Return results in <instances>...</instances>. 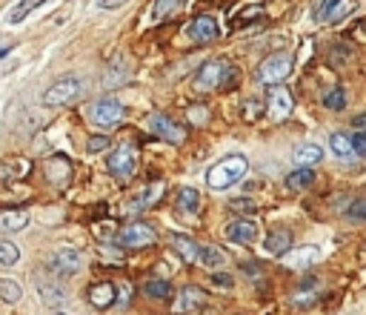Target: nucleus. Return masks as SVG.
I'll list each match as a JSON object with an SVG mask.
<instances>
[{
    "mask_svg": "<svg viewBox=\"0 0 366 315\" xmlns=\"http://www.w3.org/2000/svg\"><path fill=\"white\" fill-rule=\"evenodd\" d=\"M249 164L244 155H227L221 164H215L209 172H206V187L221 192V189H229L232 184H238L244 175H246Z\"/></svg>",
    "mask_w": 366,
    "mask_h": 315,
    "instance_id": "nucleus-1",
    "label": "nucleus"
},
{
    "mask_svg": "<svg viewBox=\"0 0 366 315\" xmlns=\"http://www.w3.org/2000/svg\"><path fill=\"white\" fill-rule=\"evenodd\" d=\"M235 77V66H229L227 60H209L198 77H195V92H215V89H224L229 81Z\"/></svg>",
    "mask_w": 366,
    "mask_h": 315,
    "instance_id": "nucleus-2",
    "label": "nucleus"
},
{
    "mask_svg": "<svg viewBox=\"0 0 366 315\" xmlns=\"http://www.w3.org/2000/svg\"><path fill=\"white\" fill-rule=\"evenodd\" d=\"M81 92H84L81 77L66 74V77H60V81H55V84L46 89V95H43V106H49V109H55V106H66V104L75 101Z\"/></svg>",
    "mask_w": 366,
    "mask_h": 315,
    "instance_id": "nucleus-3",
    "label": "nucleus"
},
{
    "mask_svg": "<svg viewBox=\"0 0 366 315\" xmlns=\"http://www.w3.org/2000/svg\"><path fill=\"white\" fill-rule=\"evenodd\" d=\"M289 72H292V55L278 52V55H269V57L261 63V69H258V81L266 84V87H275V84L286 81Z\"/></svg>",
    "mask_w": 366,
    "mask_h": 315,
    "instance_id": "nucleus-4",
    "label": "nucleus"
},
{
    "mask_svg": "<svg viewBox=\"0 0 366 315\" xmlns=\"http://www.w3.org/2000/svg\"><path fill=\"white\" fill-rule=\"evenodd\" d=\"M123 106L115 101V98H101V101H95L92 106H89V118H92V123L95 126H101V129H115V126H120V121H123Z\"/></svg>",
    "mask_w": 366,
    "mask_h": 315,
    "instance_id": "nucleus-5",
    "label": "nucleus"
},
{
    "mask_svg": "<svg viewBox=\"0 0 366 315\" xmlns=\"http://www.w3.org/2000/svg\"><path fill=\"white\" fill-rule=\"evenodd\" d=\"M118 241L120 247L126 250H143V247H149L155 241V229L149 223H129L120 235H118Z\"/></svg>",
    "mask_w": 366,
    "mask_h": 315,
    "instance_id": "nucleus-6",
    "label": "nucleus"
},
{
    "mask_svg": "<svg viewBox=\"0 0 366 315\" xmlns=\"http://www.w3.org/2000/svg\"><path fill=\"white\" fill-rule=\"evenodd\" d=\"M149 132L158 135L161 140H169V143H183L186 140V129L166 115H152L149 118Z\"/></svg>",
    "mask_w": 366,
    "mask_h": 315,
    "instance_id": "nucleus-7",
    "label": "nucleus"
},
{
    "mask_svg": "<svg viewBox=\"0 0 366 315\" xmlns=\"http://www.w3.org/2000/svg\"><path fill=\"white\" fill-rule=\"evenodd\" d=\"M137 167V152L132 146H118L112 155H109V172L115 178H129Z\"/></svg>",
    "mask_w": 366,
    "mask_h": 315,
    "instance_id": "nucleus-8",
    "label": "nucleus"
},
{
    "mask_svg": "<svg viewBox=\"0 0 366 315\" xmlns=\"http://www.w3.org/2000/svg\"><path fill=\"white\" fill-rule=\"evenodd\" d=\"M266 115H269L275 123L286 121V118L292 115V92L283 89V87H272L269 101H266Z\"/></svg>",
    "mask_w": 366,
    "mask_h": 315,
    "instance_id": "nucleus-9",
    "label": "nucleus"
},
{
    "mask_svg": "<svg viewBox=\"0 0 366 315\" xmlns=\"http://www.w3.org/2000/svg\"><path fill=\"white\" fill-rule=\"evenodd\" d=\"M49 267H52L57 275H75V272H81L84 258H81V253H75V250H57V253L49 258Z\"/></svg>",
    "mask_w": 366,
    "mask_h": 315,
    "instance_id": "nucleus-10",
    "label": "nucleus"
},
{
    "mask_svg": "<svg viewBox=\"0 0 366 315\" xmlns=\"http://www.w3.org/2000/svg\"><path fill=\"white\" fill-rule=\"evenodd\" d=\"M217 35H221V29H217V21L209 18V15L195 18L192 26H189V38H192L195 43H212Z\"/></svg>",
    "mask_w": 366,
    "mask_h": 315,
    "instance_id": "nucleus-11",
    "label": "nucleus"
},
{
    "mask_svg": "<svg viewBox=\"0 0 366 315\" xmlns=\"http://www.w3.org/2000/svg\"><path fill=\"white\" fill-rule=\"evenodd\" d=\"M227 238L229 241H235V244H255L258 241V226H255V221H232L229 226H227Z\"/></svg>",
    "mask_w": 366,
    "mask_h": 315,
    "instance_id": "nucleus-12",
    "label": "nucleus"
},
{
    "mask_svg": "<svg viewBox=\"0 0 366 315\" xmlns=\"http://www.w3.org/2000/svg\"><path fill=\"white\" fill-rule=\"evenodd\" d=\"M89 301H92V306H98V309H109V306L118 301V287H115L112 281L92 284V287H89Z\"/></svg>",
    "mask_w": 366,
    "mask_h": 315,
    "instance_id": "nucleus-13",
    "label": "nucleus"
},
{
    "mask_svg": "<svg viewBox=\"0 0 366 315\" xmlns=\"http://www.w3.org/2000/svg\"><path fill=\"white\" fill-rule=\"evenodd\" d=\"M43 4H49V0H18V4L6 12V18H4V23L6 26H18V23H23L35 9H40Z\"/></svg>",
    "mask_w": 366,
    "mask_h": 315,
    "instance_id": "nucleus-14",
    "label": "nucleus"
},
{
    "mask_svg": "<svg viewBox=\"0 0 366 315\" xmlns=\"http://www.w3.org/2000/svg\"><path fill=\"white\" fill-rule=\"evenodd\" d=\"M289 267H295V270H307V267H315L321 261V250L318 247H298L295 253H286L283 255Z\"/></svg>",
    "mask_w": 366,
    "mask_h": 315,
    "instance_id": "nucleus-15",
    "label": "nucleus"
},
{
    "mask_svg": "<svg viewBox=\"0 0 366 315\" xmlns=\"http://www.w3.org/2000/svg\"><path fill=\"white\" fill-rule=\"evenodd\" d=\"M38 292H40V301H43L46 306L60 309V306L66 304V289L57 287L55 281H38Z\"/></svg>",
    "mask_w": 366,
    "mask_h": 315,
    "instance_id": "nucleus-16",
    "label": "nucleus"
},
{
    "mask_svg": "<svg viewBox=\"0 0 366 315\" xmlns=\"http://www.w3.org/2000/svg\"><path fill=\"white\" fill-rule=\"evenodd\" d=\"M292 250V232L289 229H272L266 235V253L272 255H286Z\"/></svg>",
    "mask_w": 366,
    "mask_h": 315,
    "instance_id": "nucleus-17",
    "label": "nucleus"
},
{
    "mask_svg": "<svg viewBox=\"0 0 366 315\" xmlns=\"http://www.w3.org/2000/svg\"><path fill=\"white\" fill-rule=\"evenodd\" d=\"M203 304H206V292L198 287H186L175 304V312H192V309H200Z\"/></svg>",
    "mask_w": 366,
    "mask_h": 315,
    "instance_id": "nucleus-18",
    "label": "nucleus"
},
{
    "mask_svg": "<svg viewBox=\"0 0 366 315\" xmlns=\"http://www.w3.org/2000/svg\"><path fill=\"white\" fill-rule=\"evenodd\" d=\"M324 161V149L318 143H301L295 149V164L298 167H315Z\"/></svg>",
    "mask_w": 366,
    "mask_h": 315,
    "instance_id": "nucleus-19",
    "label": "nucleus"
},
{
    "mask_svg": "<svg viewBox=\"0 0 366 315\" xmlns=\"http://www.w3.org/2000/svg\"><path fill=\"white\" fill-rule=\"evenodd\" d=\"M172 247H175V253L186 261V264H192V261H198V255H200V247L192 241V238H186V235H172Z\"/></svg>",
    "mask_w": 366,
    "mask_h": 315,
    "instance_id": "nucleus-20",
    "label": "nucleus"
},
{
    "mask_svg": "<svg viewBox=\"0 0 366 315\" xmlns=\"http://www.w3.org/2000/svg\"><path fill=\"white\" fill-rule=\"evenodd\" d=\"M312 184H315V172H312V167H298L295 172H289V175H286V189H292V192L307 189V187H312Z\"/></svg>",
    "mask_w": 366,
    "mask_h": 315,
    "instance_id": "nucleus-21",
    "label": "nucleus"
},
{
    "mask_svg": "<svg viewBox=\"0 0 366 315\" xmlns=\"http://www.w3.org/2000/svg\"><path fill=\"white\" fill-rule=\"evenodd\" d=\"M26 223H29V212H23V209L0 212V229L4 232H21Z\"/></svg>",
    "mask_w": 366,
    "mask_h": 315,
    "instance_id": "nucleus-22",
    "label": "nucleus"
},
{
    "mask_svg": "<svg viewBox=\"0 0 366 315\" xmlns=\"http://www.w3.org/2000/svg\"><path fill=\"white\" fill-rule=\"evenodd\" d=\"M329 146H332V152H335L338 158H343L346 164H349V161H355V146H352V138H346V135L335 132V135L329 138Z\"/></svg>",
    "mask_w": 366,
    "mask_h": 315,
    "instance_id": "nucleus-23",
    "label": "nucleus"
},
{
    "mask_svg": "<svg viewBox=\"0 0 366 315\" xmlns=\"http://www.w3.org/2000/svg\"><path fill=\"white\" fill-rule=\"evenodd\" d=\"M143 292L149 298H155V301H166V298H172V284L166 278H149L146 287H143Z\"/></svg>",
    "mask_w": 366,
    "mask_h": 315,
    "instance_id": "nucleus-24",
    "label": "nucleus"
},
{
    "mask_svg": "<svg viewBox=\"0 0 366 315\" xmlns=\"http://www.w3.org/2000/svg\"><path fill=\"white\" fill-rule=\"evenodd\" d=\"M23 298V287L12 278H0V301L4 304H18Z\"/></svg>",
    "mask_w": 366,
    "mask_h": 315,
    "instance_id": "nucleus-25",
    "label": "nucleus"
},
{
    "mask_svg": "<svg viewBox=\"0 0 366 315\" xmlns=\"http://www.w3.org/2000/svg\"><path fill=\"white\" fill-rule=\"evenodd\" d=\"M198 261L203 264V267H209V270H217V267H224L227 264V255L217 250V247H200V255H198Z\"/></svg>",
    "mask_w": 366,
    "mask_h": 315,
    "instance_id": "nucleus-26",
    "label": "nucleus"
},
{
    "mask_svg": "<svg viewBox=\"0 0 366 315\" xmlns=\"http://www.w3.org/2000/svg\"><path fill=\"white\" fill-rule=\"evenodd\" d=\"M200 206V192L195 187H183L181 195H178V209L181 212H198Z\"/></svg>",
    "mask_w": 366,
    "mask_h": 315,
    "instance_id": "nucleus-27",
    "label": "nucleus"
},
{
    "mask_svg": "<svg viewBox=\"0 0 366 315\" xmlns=\"http://www.w3.org/2000/svg\"><path fill=\"white\" fill-rule=\"evenodd\" d=\"M181 6H183V0H155L152 4V21H166Z\"/></svg>",
    "mask_w": 366,
    "mask_h": 315,
    "instance_id": "nucleus-28",
    "label": "nucleus"
},
{
    "mask_svg": "<svg viewBox=\"0 0 366 315\" xmlns=\"http://www.w3.org/2000/svg\"><path fill=\"white\" fill-rule=\"evenodd\" d=\"M164 192H166V184H164V181L149 184V187H146V192H143V198L137 201V206H155V204L164 198Z\"/></svg>",
    "mask_w": 366,
    "mask_h": 315,
    "instance_id": "nucleus-29",
    "label": "nucleus"
},
{
    "mask_svg": "<svg viewBox=\"0 0 366 315\" xmlns=\"http://www.w3.org/2000/svg\"><path fill=\"white\" fill-rule=\"evenodd\" d=\"M21 261V250L12 241H0V267H15Z\"/></svg>",
    "mask_w": 366,
    "mask_h": 315,
    "instance_id": "nucleus-30",
    "label": "nucleus"
},
{
    "mask_svg": "<svg viewBox=\"0 0 366 315\" xmlns=\"http://www.w3.org/2000/svg\"><path fill=\"white\" fill-rule=\"evenodd\" d=\"M324 106H326V109L341 112V109L346 106V92H343V89H332V92H326V95H324Z\"/></svg>",
    "mask_w": 366,
    "mask_h": 315,
    "instance_id": "nucleus-31",
    "label": "nucleus"
},
{
    "mask_svg": "<svg viewBox=\"0 0 366 315\" xmlns=\"http://www.w3.org/2000/svg\"><path fill=\"white\" fill-rule=\"evenodd\" d=\"M229 209H232V212H241V215H255V212H258L255 201H249V198H238V201H229Z\"/></svg>",
    "mask_w": 366,
    "mask_h": 315,
    "instance_id": "nucleus-32",
    "label": "nucleus"
},
{
    "mask_svg": "<svg viewBox=\"0 0 366 315\" xmlns=\"http://www.w3.org/2000/svg\"><path fill=\"white\" fill-rule=\"evenodd\" d=\"M346 218H349V221H366V198L352 201V206L346 209Z\"/></svg>",
    "mask_w": 366,
    "mask_h": 315,
    "instance_id": "nucleus-33",
    "label": "nucleus"
},
{
    "mask_svg": "<svg viewBox=\"0 0 366 315\" xmlns=\"http://www.w3.org/2000/svg\"><path fill=\"white\" fill-rule=\"evenodd\" d=\"M352 9H355V0H338L335 9H332V15H329V21H341V18H346Z\"/></svg>",
    "mask_w": 366,
    "mask_h": 315,
    "instance_id": "nucleus-34",
    "label": "nucleus"
},
{
    "mask_svg": "<svg viewBox=\"0 0 366 315\" xmlns=\"http://www.w3.org/2000/svg\"><path fill=\"white\" fill-rule=\"evenodd\" d=\"M352 146H355V155L366 158V129H358V132L352 135Z\"/></svg>",
    "mask_w": 366,
    "mask_h": 315,
    "instance_id": "nucleus-35",
    "label": "nucleus"
},
{
    "mask_svg": "<svg viewBox=\"0 0 366 315\" xmlns=\"http://www.w3.org/2000/svg\"><path fill=\"white\" fill-rule=\"evenodd\" d=\"M335 4H338V0H321V4H318V9H315V18H321V21H329V15H332Z\"/></svg>",
    "mask_w": 366,
    "mask_h": 315,
    "instance_id": "nucleus-36",
    "label": "nucleus"
},
{
    "mask_svg": "<svg viewBox=\"0 0 366 315\" xmlns=\"http://www.w3.org/2000/svg\"><path fill=\"white\" fill-rule=\"evenodd\" d=\"M106 146H109V138H106V135L89 138V152H101V149H106Z\"/></svg>",
    "mask_w": 366,
    "mask_h": 315,
    "instance_id": "nucleus-37",
    "label": "nucleus"
},
{
    "mask_svg": "<svg viewBox=\"0 0 366 315\" xmlns=\"http://www.w3.org/2000/svg\"><path fill=\"white\" fill-rule=\"evenodd\" d=\"M258 112H261V104H258V101H246V104H244V118H246V121H255Z\"/></svg>",
    "mask_w": 366,
    "mask_h": 315,
    "instance_id": "nucleus-38",
    "label": "nucleus"
},
{
    "mask_svg": "<svg viewBox=\"0 0 366 315\" xmlns=\"http://www.w3.org/2000/svg\"><path fill=\"white\" fill-rule=\"evenodd\" d=\"M212 284L224 287V289H232V278H229V275H212Z\"/></svg>",
    "mask_w": 366,
    "mask_h": 315,
    "instance_id": "nucleus-39",
    "label": "nucleus"
},
{
    "mask_svg": "<svg viewBox=\"0 0 366 315\" xmlns=\"http://www.w3.org/2000/svg\"><path fill=\"white\" fill-rule=\"evenodd\" d=\"M189 115H192V123H206L209 121V112L206 109H192Z\"/></svg>",
    "mask_w": 366,
    "mask_h": 315,
    "instance_id": "nucleus-40",
    "label": "nucleus"
},
{
    "mask_svg": "<svg viewBox=\"0 0 366 315\" xmlns=\"http://www.w3.org/2000/svg\"><path fill=\"white\" fill-rule=\"evenodd\" d=\"M126 0H98V6L101 9H118V6H123Z\"/></svg>",
    "mask_w": 366,
    "mask_h": 315,
    "instance_id": "nucleus-41",
    "label": "nucleus"
},
{
    "mask_svg": "<svg viewBox=\"0 0 366 315\" xmlns=\"http://www.w3.org/2000/svg\"><path fill=\"white\" fill-rule=\"evenodd\" d=\"M355 126H358V129H366V112H363V115H358V118H355Z\"/></svg>",
    "mask_w": 366,
    "mask_h": 315,
    "instance_id": "nucleus-42",
    "label": "nucleus"
},
{
    "mask_svg": "<svg viewBox=\"0 0 366 315\" xmlns=\"http://www.w3.org/2000/svg\"><path fill=\"white\" fill-rule=\"evenodd\" d=\"M9 52H12V46H0V57H6Z\"/></svg>",
    "mask_w": 366,
    "mask_h": 315,
    "instance_id": "nucleus-43",
    "label": "nucleus"
},
{
    "mask_svg": "<svg viewBox=\"0 0 366 315\" xmlns=\"http://www.w3.org/2000/svg\"><path fill=\"white\" fill-rule=\"evenodd\" d=\"M52 315H66V312H52Z\"/></svg>",
    "mask_w": 366,
    "mask_h": 315,
    "instance_id": "nucleus-44",
    "label": "nucleus"
}]
</instances>
